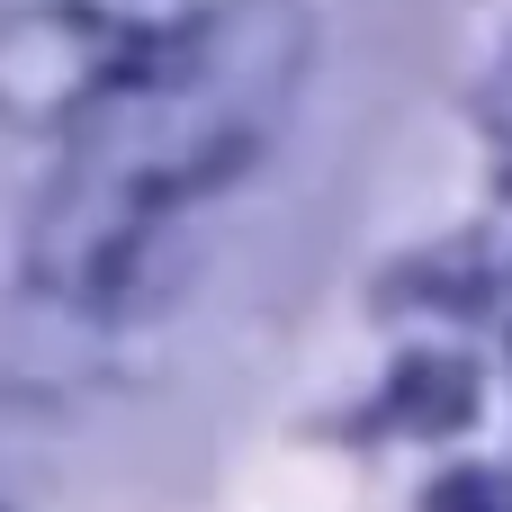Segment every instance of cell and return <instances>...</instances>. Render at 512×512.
Listing matches in <instances>:
<instances>
[{"instance_id":"obj_2","label":"cell","mask_w":512,"mask_h":512,"mask_svg":"<svg viewBox=\"0 0 512 512\" xmlns=\"http://www.w3.org/2000/svg\"><path fill=\"white\" fill-rule=\"evenodd\" d=\"M189 279H198V243L171 225V207H144L126 189L63 180L27 216V288L54 297L63 315L153 324L189 297Z\"/></svg>"},{"instance_id":"obj_5","label":"cell","mask_w":512,"mask_h":512,"mask_svg":"<svg viewBox=\"0 0 512 512\" xmlns=\"http://www.w3.org/2000/svg\"><path fill=\"white\" fill-rule=\"evenodd\" d=\"M396 423H414V432H450V423H468V369L414 360L405 387H396Z\"/></svg>"},{"instance_id":"obj_4","label":"cell","mask_w":512,"mask_h":512,"mask_svg":"<svg viewBox=\"0 0 512 512\" xmlns=\"http://www.w3.org/2000/svg\"><path fill=\"white\" fill-rule=\"evenodd\" d=\"M72 9H90L99 27H117L126 45H180V36H198L207 18H225V0H72Z\"/></svg>"},{"instance_id":"obj_3","label":"cell","mask_w":512,"mask_h":512,"mask_svg":"<svg viewBox=\"0 0 512 512\" xmlns=\"http://www.w3.org/2000/svg\"><path fill=\"white\" fill-rule=\"evenodd\" d=\"M135 63H144V45H126L117 27H99L72 0L0 9V126H18V135H72Z\"/></svg>"},{"instance_id":"obj_1","label":"cell","mask_w":512,"mask_h":512,"mask_svg":"<svg viewBox=\"0 0 512 512\" xmlns=\"http://www.w3.org/2000/svg\"><path fill=\"white\" fill-rule=\"evenodd\" d=\"M315 72V18L306 0H225L180 45H153L63 144L72 180L126 189L144 207H189L270 162V144L297 117V90Z\"/></svg>"}]
</instances>
